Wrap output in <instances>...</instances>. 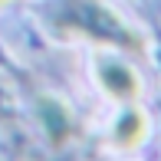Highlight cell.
Segmentation results:
<instances>
[{
	"instance_id": "6da1fadb",
	"label": "cell",
	"mask_w": 161,
	"mask_h": 161,
	"mask_svg": "<svg viewBox=\"0 0 161 161\" xmlns=\"http://www.w3.org/2000/svg\"><path fill=\"white\" fill-rule=\"evenodd\" d=\"M40 13L46 20L49 33L59 40L82 36L96 46H119L135 56L145 53V40L102 0H49V3H43Z\"/></svg>"
},
{
	"instance_id": "5b68a950",
	"label": "cell",
	"mask_w": 161,
	"mask_h": 161,
	"mask_svg": "<svg viewBox=\"0 0 161 161\" xmlns=\"http://www.w3.org/2000/svg\"><path fill=\"white\" fill-rule=\"evenodd\" d=\"M0 3H7V0H0Z\"/></svg>"
},
{
	"instance_id": "7a4b0ae2",
	"label": "cell",
	"mask_w": 161,
	"mask_h": 161,
	"mask_svg": "<svg viewBox=\"0 0 161 161\" xmlns=\"http://www.w3.org/2000/svg\"><path fill=\"white\" fill-rule=\"evenodd\" d=\"M96 79H99L102 92H108V96L119 99V102H131L138 96V76L125 63L112 59L105 53H96Z\"/></svg>"
},
{
	"instance_id": "3957f363",
	"label": "cell",
	"mask_w": 161,
	"mask_h": 161,
	"mask_svg": "<svg viewBox=\"0 0 161 161\" xmlns=\"http://www.w3.org/2000/svg\"><path fill=\"white\" fill-rule=\"evenodd\" d=\"M40 122H43V128H46L49 142L56 148H63L76 135V119L66 108V102H59V99H40Z\"/></svg>"
},
{
	"instance_id": "277c9868",
	"label": "cell",
	"mask_w": 161,
	"mask_h": 161,
	"mask_svg": "<svg viewBox=\"0 0 161 161\" xmlns=\"http://www.w3.org/2000/svg\"><path fill=\"white\" fill-rule=\"evenodd\" d=\"M145 135H148V119H145L138 108H125L122 119L115 122V128H112V142L119 145V148H138V145L145 142Z\"/></svg>"
}]
</instances>
